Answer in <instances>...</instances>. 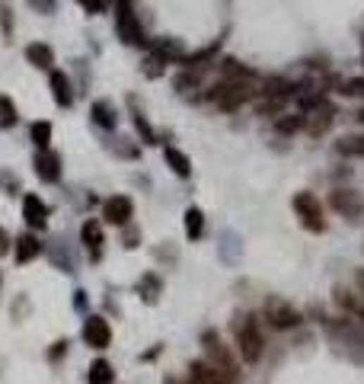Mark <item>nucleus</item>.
<instances>
[{"label": "nucleus", "instance_id": "29", "mask_svg": "<svg viewBox=\"0 0 364 384\" xmlns=\"http://www.w3.org/2000/svg\"><path fill=\"white\" fill-rule=\"evenodd\" d=\"M138 292L144 295V301H151V304H153L157 295H160V279H157V275H144V279L138 282Z\"/></svg>", "mask_w": 364, "mask_h": 384}, {"label": "nucleus", "instance_id": "34", "mask_svg": "<svg viewBox=\"0 0 364 384\" xmlns=\"http://www.w3.org/2000/svg\"><path fill=\"white\" fill-rule=\"evenodd\" d=\"M7 253H10V234L0 228V256H7Z\"/></svg>", "mask_w": 364, "mask_h": 384}, {"label": "nucleus", "instance_id": "11", "mask_svg": "<svg viewBox=\"0 0 364 384\" xmlns=\"http://www.w3.org/2000/svg\"><path fill=\"white\" fill-rule=\"evenodd\" d=\"M35 176H39L42 182H58L61 180V157H58L55 151H39L35 154Z\"/></svg>", "mask_w": 364, "mask_h": 384}, {"label": "nucleus", "instance_id": "15", "mask_svg": "<svg viewBox=\"0 0 364 384\" xmlns=\"http://www.w3.org/2000/svg\"><path fill=\"white\" fill-rule=\"evenodd\" d=\"M189 381H192V384H230L218 368H211L205 359L189 365Z\"/></svg>", "mask_w": 364, "mask_h": 384}, {"label": "nucleus", "instance_id": "10", "mask_svg": "<svg viewBox=\"0 0 364 384\" xmlns=\"http://www.w3.org/2000/svg\"><path fill=\"white\" fill-rule=\"evenodd\" d=\"M103 218L109 224H115V228H125V224H131V218H134V202H131L128 196H112L103 202Z\"/></svg>", "mask_w": 364, "mask_h": 384}, {"label": "nucleus", "instance_id": "19", "mask_svg": "<svg viewBox=\"0 0 364 384\" xmlns=\"http://www.w3.org/2000/svg\"><path fill=\"white\" fill-rule=\"evenodd\" d=\"M153 55H157L160 61H182L186 51H182V45H179L176 39H157V42H153Z\"/></svg>", "mask_w": 364, "mask_h": 384}, {"label": "nucleus", "instance_id": "30", "mask_svg": "<svg viewBox=\"0 0 364 384\" xmlns=\"http://www.w3.org/2000/svg\"><path fill=\"white\" fill-rule=\"evenodd\" d=\"M342 93H345V97H364V77H351V80H342Z\"/></svg>", "mask_w": 364, "mask_h": 384}, {"label": "nucleus", "instance_id": "18", "mask_svg": "<svg viewBox=\"0 0 364 384\" xmlns=\"http://www.w3.org/2000/svg\"><path fill=\"white\" fill-rule=\"evenodd\" d=\"M13 253H16V263H32V259L42 253L39 237H35V234H23V237L13 244Z\"/></svg>", "mask_w": 364, "mask_h": 384}, {"label": "nucleus", "instance_id": "14", "mask_svg": "<svg viewBox=\"0 0 364 384\" xmlns=\"http://www.w3.org/2000/svg\"><path fill=\"white\" fill-rule=\"evenodd\" d=\"M26 61L39 70H55V51L45 42H32V45H26Z\"/></svg>", "mask_w": 364, "mask_h": 384}, {"label": "nucleus", "instance_id": "37", "mask_svg": "<svg viewBox=\"0 0 364 384\" xmlns=\"http://www.w3.org/2000/svg\"><path fill=\"white\" fill-rule=\"evenodd\" d=\"M358 119H361V122H364V109H361V112H358Z\"/></svg>", "mask_w": 364, "mask_h": 384}, {"label": "nucleus", "instance_id": "25", "mask_svg": "<svg viewBox=\"0 0 364 384\" xmlns=\"http://www.w3.org/2000/svg\"><path fill=\"white\" fill-rule=\"evenodd\" d=\"M182 218H186V237L199 240L201 234H205V215H201V209H195L192 205V209H186V215Z\"/></svg>", "mask_w": 364, "mask_h": 384}, {"label": "nucleus", "instance_id": "33", "mask_svg": "<svg viewBox=\"0 0 364 384\" xmlns=\"http://www.w3.org/2000/svg\"><path fill=\"white\" fill-rule=\"evenodd\" d=\"M29 4H32V7H39L42 13H51V10H55V0H29Z\"/></svg>", "mask_w": 364, "mask_h": 384}, {"label": "nucleus", "instance_id": "35", "mask_svg": "<svg viewBox=\"0 0 364 384\" xmlns=\"http://www.w3.org/2000/svg\"><path fill=\"white\" fill-rule=\"evenodd\" d=\"M125 228H128V230H125V247H138V244H134V240H138V230L131 228V224H125Z\"/></svg>", "mask_w": 364, "mask_h": 384}, {"label": "nucleus", "instance_id": "39", "mask_svg": "<svg viewBox=\"0 0 364 384\" xmlns=\"http://www.w3.org/2000/svg\"><path fill=\"white\" fill-rule=\"evenodd\" d=\"M0 282H4V275H0Z\"/></svg>", "mask_w": 364, "mask_h": 384}, {"label": "nucleus", "instance_id": "23", "mask_svg": "<svg viewBox=\"0 0 364 384\" xmlns=\"http://www.w3.org/2000/svg\"><path fill=\"white\" fill-rule=\"evenodd\" d=\"M93 122H96L99 128H115L118 125V116H115V109H112L106 99H99V103H93Z\"/></svg>", "mask_w": 364, "mask_h": 384}, {"label": "nucleus", "instance_id": "7", "mask_svg": "<svg viewBox=\"0 0 364 384\" xmlns=\"http://www.w3.org/2000/svg\"><path fill=\"white\" fill-rule=\"evenodd\" d=\"M330 330H332V340L342 342V349L349 352L351 359L364 362V336L355 330V323H351V321H336Z\"/></svg>", "mask_w": 364, "mask_h": 384}, {"label": "nucleus", "instance_id": "28", "mask_svg": "<svg viewBox=\"0 0 364 384\" xmlns=\"http://www.w3.org/2000/svg\"><path fill=\"white\" fill-rule=\"evenodd\" d=\"M16 106H13V99L10 97H0V128H10V125H16Z\"/></svg>", "mask_w": 364, "mask_h": 384}, {"label": "nucleus", "instance_id": "2", "mask_svg": "<svg viewBox=\"0 0 364 384\" xmlns=\"http://www.w3.org/2000/svg\"><path fill=\"white\" fill-rule=\"evenodd\" d=\"M201 346H205V352H208L205 362L211 365V368H218L230 384H240V365H237V359L230 356V349L220 342V336L214 333V330H208V333L201 336Z\"/></svg>", "mask_w": 364, "mask_h": 384}, {"label": "nucleus", "instance_id": "16", "mask_svg": "<svg viewBox=\"0 0 364 384\" xmlns=\"http://www.w3.org/2000/svg\"><path fill=\"white\" fill-rule=\"evenodd\" d=\"M51 97H55V103L64 106V109L74 103V90H70V80L64 70H51Z\"/></svg>", "mask_w": 364, "mask_h": 384}, {"label": "nucleus", "instance_id": "21", "mask_svg": "<svg viewBox=\"0 0 364 384\" xmlns=\"http://www.w3.org/2000/svg\"><path fill=\"white\" fill-rule=\"evenodd\" d=\"M115 381V368H112L106 359H96L87 371V384H112Z\"/></svg>", "mask_w": 364, "mask_h": 384}, {"label": "nucleus", "instance_id": "17", "mask_svg": "<svg viewBox=\"0 0 364 384\" xmlns=\"http://www.w3.org/2000/svg\"><path fill=\"white\" fill-rule=\"evenodd\" d=\"M332 209L349 215V218H355L358 211H361V199H358L351 189H336V192H332Z\"/></svg>", "mask_w": 364, "mask_h": 384}, {"label": "nucleus", "instance_id": "36", "mask_svg": "<svg viewBox=\"0 0 364 384\" xmlns=\"http://www.w3.org/2000/svg\"><path fill=\"white\" fill-rule=\"evenodd\" d=\"M61 352H68V340H64V342H55V349H51V359H58Z\"/></svg>", "mask_w": 364, "mask_h": 384}, {"label": "nucleus", "instance_id": "12", "mask_svg": "<svg viewBox=\"0 0 364 384\" xmlns=\"http://www.w3.org/2000/svg\"><path fill=\"white\" fill-rule=\"evenodd\" d=\"M332 116H336L332 106H326V99H323L320 106H313V109L303 112V128H307L310 135H323L326 128L332 125Z\"/></svg>", "mask_w": 364, "mask_h": 384}, {"label": "nucleus", "instance_id": "9", "mask_svg": "<svg viewBox=\"0 0 364 384\" xmlns=\"http://www.w3.org/2000/svg\"><path fill=\"white\" fill-rule=\"evenodd\" d=\"M80 240H83V250H87L89 263H99V259H103V244H106V237H103V224H99L96 218H87V221H83Z\"/></svg>", "mask_w": 364, "mask_h": 384}, {"label": "nucleus", "instance_id": "38", "mask_svg": "<svg viewBox=\"0 0 364 384\" xmlns=\"http://www.w3.org/2000/svg\"><path fill=\"white\" fill-rule=\"evenodd\" d=\"M361 317H364V307H361Z\"/></svg>", "mask_w": 364, "mask_h": 384}, {"label": "nucleus", "instance_id": "32", "mask_svg": "<svg viewBox=\"0 0 364 384\" xmlns=\"http://www.w3.org/2000/svg\"><path fill=\"white\" fill-rule=\"evenodd\" d=\"M77 4H80L87 13H103L106 10V0H77Z\"/></svg>", "mask_w": 364, "mask_h": 384}, {"label": "nucleus", "instance_id": "3", "mask_svg": "<svg viewBox=\"0 0 364 384\" xmlns=\"http://www.w3.org/2000/svg\"><path fill=\"white\" fill-rule=\"evenodd\" d=\"M253 97H256L253 80H230V77H220L218 84L211 87V93H208V99L214 106H220V109H237V106H243Z\"/></svg>", "mask_w": 364, "mask_h": 384}, {"label": "nucleus", "instance_id": "5", "mask_svg": "<svg viewBox=\"0 0 364 384\" xmlns=\"http://www.w3.org/2000/svg\"><path fill=\"white\" fill-rule=\"evenodd\" d=\"M115 29H118L125 45H134V49L147 45V35H144V29H141V23H138V16H134L128 0H115Z\"/></svg>", "mask_w": 364, "mask_h": 384}, {"label": "nucleus", "instance_id": "27", "mask_svg": "<svg viewBox=\"0 0 364 384\" xmlns=\"http://www.w3.org/2000/svg\"><path fill=\"white\" fill-rule=\"evenodd\" d=\"M29 135H32V144L39 147V151H45V147L51 144V125H49V122H32Z\"/></svg>", "mask_w": 364, "mask_h": 384}, {"label": "nucleus", "instance_id": "4", "mask_svg": "<svg viewBox=\"0 0 364 384\" xmlns=\"http://www.w3.org/2000/svg\"><path fill=\"white\" fill-rule=\"evenodd\" d=\"M262 317L268 321L272 330H294L297 323H301V311H297L291 301L278 298V295H272V298L262 304Z\"/></svg>", "mask_w": 364, "mask_h": 384}, {"label": "nucleus", "instance_id": "6", "mask_svg": "<svg viewBox=\"0 0 364 384\" xmlns=\"http://www.w3.org/2000/svg\"><path fill=\"white\" fill-rule=\"evenodd\" d=\"M294 211L301 215L303 228L307 230H323L326 221H323V205H320V199L313 196V192H297L294 196Z\"/></svg>", "mask_w": 364, "mask_h": 384}, {"label": "nucleus", "instance_id": "26", "mask_svg": "<svg viewBox=\"0 0 364 384\" xmlns=\"http://www.w3.org/2000/svg\"><path fill=\"white\" fill-rule=\"evenodd\" d=\"M303 128V112H284L275 119V132L278 135H294Z\"/></svg>", "mask_w": 364, "mask_h": 384}, {"label": "nucleus", "instance_id": "20", "mask_svg": "<svg viewBox=\"0 0 364 384\" xmlns=\"http://www.w3.org/2000/svg\"><path fill=\"white\" fill-rule=\"evenodd\" d=\"M163 157H166V163L172 167V173L176 176H182V180L192 176V163H189V157L179 151V147H163Z\"/></svg>", "mask_w": 364, "mask_h": 384}, {"label": "nucleus", "instance_id": "24", "mask_svg": "<svg viewBox=\"0 0 364 384\" xmlns=\"http://www.w3.org/2000/svg\"><path fill=\"white\" fill-rule=\"evenodd\" d=\"M220 51V42H214V45H208V49H199V51H192V55H186L182 58V68L186 70H192V68H201V64H208V61H214V55Z\"/></svg>", "mask_w": 364, "mask_h": 384}, {"label": "nucleus", "instance_id": "31", "mask_svg": "<svg viewBox=\"0 0 364 384\" xmlns=\"http://www.w3.org/2000/svg\"><path fill=\"white\" fill-rule=\"evenodd\" d=\"M134 128H138V132L144 135V141H147V144H153V141H157V135H153L151 122H147L144 116H141V112H138V116H134Z\"/></svg>", "mask_w": 364, "mask_h": 384}, {"label": "nucleus", "instance_id": "8", "mask_svg": "<svg viewBox=\"0 0 364 384\" xmlns=\"http://www.w3.org/2000/svg\"><path fill=\"white\" fill-rule=\"evenodd\" d=\"M83 342H87L89 349H106V346L112 342L109 321H106V317H99V314L87 317V321H83Z\"/></svg>", "mask_w": 364, "mask_h": 384}, {"label": "nucleus", "instance_id": "13", "mask_svg": "<svg viewBox=\"0 0 364 384\" xmlns=\"http://www.w3.org/2000/svg\"><path fill=\"white\" fill-rule=\"evenodd\" d=\"M23 218H26L29 228L42 230L45 224H49V205L42 202L39 196H26L23 199Z\"/></svg>", "mask_w": 364, "mask_h": 384}, {"label": "nucleus", "instance_id": "22", "mask_svg": "<svg viewBox=\"0 0 364 384\" xmlns=\"http://www.w3.org/2000/svg\"><path fill=\"white\" fill-rule=\"evenodd\" d=\"M336 154H342V157H361L364 135H342V138L336 141Z\"/></svg>", "mask_w": 364, "mask_h": 384}, {"label": "nucleus", "instance_id": "1", "mask_svg": "<svg viewBox=\"0 0 364 384\" xmlns=\"http://www.w3.org/2000/svg\"><path fill=\"white\" fill-rule=\"evenodd\" d=\"M234 340H237V349H240L243 362H259L262 359V330H259V321L253 314H237L234 317Z\"/></svg>", "mask_w": 364, "mask_h": 384}, {"label": "nucleus", "instance_id": "40", "mask_svg": "<svg viewBox=\"0 0 364 384\" xmlns=\"http://www.w3.org/2000/svg\"><path fill=\"white\" fill-rule=\"evenodd\" d=\"M170 384H172V381H170Z\"/></svg>", "mask_w": 364, "mask_h": 384}]
</instances>
